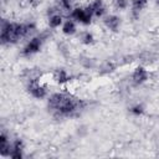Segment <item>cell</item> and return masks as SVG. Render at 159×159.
Returning <instances> with one entry per match:
<instances>
[{
    "mask_svg": "<svg viewBox=\"0 0 159 159\" xmlns=\"http://www.w3.org/2000/svg\"><path fill=\"white\" fill-rule=\"evenodd\" d=\"M87 106L82 98L67 92L60 91L47 97V109L57 118H71L81 113Z\"/></svg>",
    "mask_w": 159,
    "mask_h": 159,
    "instance_id": "1",
    "label": "cell"
},
{
    "mask_svg": "<svg viewBox=\"0 0 159 159\" xmlns=\"http://www.w3.org/2000/svg\"><path fill=\"white\" fill-rule=\"evenodd\" d=\"M36 31V24L32 21L15 22L2 19L0 26V42L2 46L16 45L20 40L32 37Z\"/></svg>",
    "mask_w": 159,
    "mask_h": 159,
    "instance_id": "2",
    "label": "cell"
},
{
    "mask_svg": "<svg viewBox=\"0 0 159 159\" xmlns=\"http://www.w3.org/2000/svg\"><path fill=\"white\" fill-rule=\"evenodd\" d=\"M26 91L27 93L34 97L35 99H43L46 97H48V92H47V87L40 81L39 77L35 78H29L27 83H26Z\"/></svg>",
    "mask_w": 159,
    "mask_h": 159,
    "instance_id": "3",
    "label": "cell"
},
{
    "mask_svg": "<svg viewBox=\"0 0 159 159\" xmlns=\"http://www.w3.org/2000/svg\"><path fill=\"white\" fill-rule=\"evenodd\" d=\"M43 42H45V37L42 35H35V36L30 37L27 40V42L24 45V47L21 50V55L25 57H30V56L39 53L43 46Z\"/></svg>",
    "mask_w": 159,
    "mask_h": 159,
    "instance_id": "4",
    "label": "cell"
},
{
    "mask_svg": "<svg viewBox=\"0 0 159 159\" xmlns=\"http://www.w3.org/2000/svg\"><path fill=\"white\" fill-rule=\"evenodd\" d=\"M93 15L88 11V9L84 6H76L71 10L70 12V19L75 20L77 24H81L83 26H88L92 24V20H93Z\"/></svg>",
    "mask_w": 159,
    "mask_h": 159,
    "instance_id": "5",
    "label": "cell"
},
{
    "mask_svg": "<svg viewBox=\"0 0 159 159\" xmlns=\"http://www.w3.org/2000/svg\"><path fill=\"white\" fill-rule=\"evenodd\" d=\"M148 80H149V72H148V70H147L145 67H143V66H137V67L133 70L132 75H130V81H132V83H133L134 86H142V84H144Z\"/></svg>",
    "mask_w": 159,
    "mask_h": 159,
    "instance_id": "6",
    "label": "cell"
},
{
    "mask_svg": "<svg viewBox=\"0 0 159 159\" xmlns=\"http://www.w3.org/2000/svg\"><path fill=\"white\" fill-rule=\"evenodd\" d=\"M25 152V143L21 138H15L11 140V148L9 153V158L11 159H22Z\"/></svg>",
    "mask_w": 159,
    "mask_h": 159,
    "instance_id": "7",
    "label": "cell"
},
{
    "mask_svg": "<svg viewBox=\"0 0 159 159\" xmlns=\"http://www.w3.org/2000/svg\"><path fill=\"white\" fill-rule=\"evenodd\" d=\"M88 11L94 16V17H104L107 15V7L104 5L103 0H92L87 6Z\"/></svg>",
    "mask_w": 159,
    "mask_h": 159,
    "instance_id": "8",
    "label": "cell"
},
{
    "mask_svg": "<svg viewBox=\"0 0 159 159\" xmlns=\"http://www.w3.org/2000/svg\"><path fill=\"white\" fill-rule=\"evenodd\" d=\"M103 24L107 27V30L112 32H118L122 25V19L116 14H107L103 17Z\"/></svg>",
    "mask_w": 159,
    "mask_h": 159,
    "instance_id": "9",
    "label": "cell"
},
{
    "mask_svg": "<svg viewBox=\"0 0 159 159\" xmlns=\"http://www.w3.org/2000/svg\"><path fill=\"white\" fill-rule=\"evenodd\" d=\"M61 10L58 7H56V10H52L51 12L48 11V19H47V24H48V27L50 29H58L62 26L63 24V16L62 14L60 12Z\"/></svg>",
    "mask_w": 159,
    "mask_h": 159,
    "instance_id": "10",
    "label": "cell"
},
{
    "mask_svg": "<svg viewBox=\"0 0 159 159\" xmlns=\"http://www.w3.org/2000/svg\"><path fill=\"white\" fill-rule=\"evenodd\" d=\"M10 148H11L10 137L5 132H1V134H0V155L2 158H9Z\"/></svg>",
    "mask_w": 159,
    "mask_h": 159,
    "instance_id": "11",
    "label": "cell"
},
{
    "mask_svg": "<svg viewBox=\"0 0 159 159\" xmlns=\"http://www.w3.org/2000/svg\"><path fill=\"white\" fill-rule=\"evenodd\" d=\"M149 4V0H130V11H132V15L137 19L139 16V14L148 6Z\"/></svg>",
    "mask_w": 159,
    "mask_h": 159,
    "instance_id": "12",
    "label": "cell"
},
{
    "mask_svg": "<svg viewBox=\"0 0 159 159\" xmlns=\"http://www.w3.org/2000/svg\"><path fill=\"white\" fill-rule=\"evenodd\" d=\"M61 31L65 36H73L77 32V22L72 19H67L63 21L62 26H61Z\"/></svg>",
    "mask_w": 159,
    "mask_h": 159,
    "instance_id": "13",
    "label": "cell"
},
{
    "mask_svg": "<svg viewBox=\"0 0 159 159\" xmlns=\"http://www.w3.org/2000/svg\"><path fill=\"white\" fill-rule=\"evenodd\" d=\"M53 81L57 84H66L67 82L71 81V76L65 68H57L53 72Z\"/></svg>",
    "mask_w": 159,
    "mask_h": 159,
    "instance_id": "14",
    "label": "cell"
},
{
    "mask_svg": "<svg viewBox=\"0 0 159 159\" xmlns=\"http://www.w3.org/2000/svg\"><path fill=\"white\" fill-rule=\"evenodd\" d=\"M80 40H81V42H82L83 45L89 46V45H92V43L94 42V36H93V34L89 32V31H83V32H81V35H80Z\"/></svg>",
    "mask_w": 159,
    "mask_h": 159,
    "instance_id": "15",
    "label": "cell"
},
{
    "mask_svg": "<svg viewBox=\"0 0 159 159\" xmlns=\"http://www.w3.org/2000/svg\"><path fill=\"white\" fill-rule=\"evenodd\" d=\"M73 2H75V0H58L57 7H58L61 11L71 12V10L73 9Z\"/></svg>",
    "mask_w": 159,
    "mask_h": 159,
    "instance_id": "16",
    "label": "cell"
},
{
    "mask_svg": "<svg viewBox=\"0 0 159 159\" xmlns=\"http://www.w3.org/2000/svg\"><path fill=\"white\" fill-rule=\"evenodd\" d=\"M129 112H130L134 117H140V116L144 114L145 107H144L142 103H135V104H133V106L129 108Z\"/></svg>",
    "mask_w": 159,
    "mask_h": 159,
    "instance_id": "17",
    "label": "cell"
},
{
    "mask_svg": "<svg viewBox=\"0 0 159 159\" xmlns=\"http://www.w3.org/2000/svg\"><path fill=\"white\" fill-rule=\"evenodd\" d=\"M129 0H113V6L117 10H127L129 7Z\"/></svg>",
    "mask_w": 159,
    "mask_h": 159,
    "instance_id": "18",
    "label": "cell"
},
{
    "mask_svg": "<svg viewBox=\"0 0 159 159\" xmlns=\"http://www.w3.org/2000/svg\"><path fill=\"white\" fill-rule=\"evenodd\" d=\"M154 2H155L157 6H159V0H154Z\"/></svg>",
    "mask_w": 159,
    "mask_h": 159,
    "instance_id": "19",
    "label": "cell"
}]
</instances>
